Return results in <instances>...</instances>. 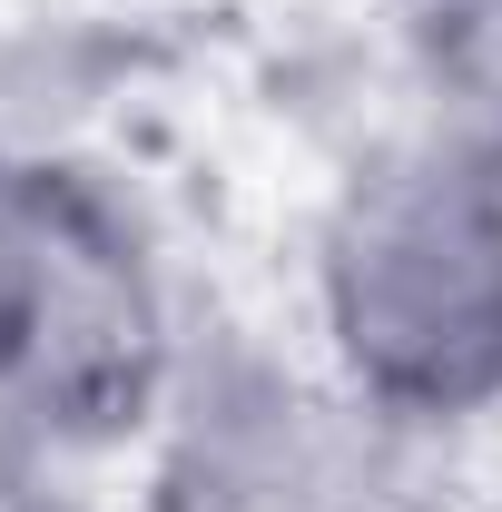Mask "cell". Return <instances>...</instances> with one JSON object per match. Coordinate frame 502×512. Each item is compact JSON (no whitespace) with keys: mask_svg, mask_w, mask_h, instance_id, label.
<instances>
[{"mask_svg":"<svg viewBox=\"0 0 502 512\" xmlns=\"http://www.w3.org/2000/svg\"><path fill=\"white\" fill-rule=\"evenodd\" d=\"M306 355L404 444L502 414V158L443 128L345 168L306 247Z\"/></svg>","mask_w":502,"mask_h":512,"instance_id":"cell-1","label":"cell"},{"mask_svg":"<svg viewBox=\"0 0 502 512\" xmlns=\"http://www.w3.org/2000/svg\"><path fill=\"white\" fill-rule=\"evenodd\" d=\"M178 365L138 217L0 119V493L30 463L138 444Z\"/></svg>","mask_w":502,"mask_h":512,"instance_id":"cell-2","label":"cell"},{"mask_svg":"<svg viewBox=\"0 0 502 512\" xmlns=\"http://www.w3.org/2000/svg\"><path fill=\"white\" fill-rule=\"evenodd\" d=\"M404 453L315 355L207 345L138 434V512H414Z\"/></svg>","mask_w":502,"mask_h":512,"instance_id":"cell-3","label":"cell"},{"mask_svg":"<svg viewBox=\"0 0 502 512\" xmlns=\"http://www.w3.org/2000/svg\"><path fill=\"white\" fill-rule=\"evenodd\" d=\"M404 60L424 128L502 158V0H404Z\"/></svg>","mask_w":502,"mask_h":512,"instance_id":"cell-4","label":"cell"}]
</instances>
